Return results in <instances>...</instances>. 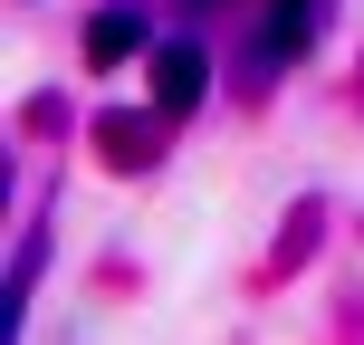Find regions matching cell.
Returning <instances> with one entry per match:
<instances>
[{"mask_svg": "<svg viewBox=\"0 0 364 345\" xmlns=\"http://www.w3.org/2000/svg\"><path fill=\"white\" fill-rule=\"evenodd\" d=\"M192 10H211V0H192Z\"/></svg>", "mask_w": 364, "mask_h": 345, "instance_id": "3", "label": "cell"}, {"mask_svg": "<svg viewBox=\"0 0 364 345\" xmlns=\"http://www.w3.org/2000/svg\"><path fill=\"white\" fill-rule=\"evenodd\" d=\"M154 96H164V115H192V106H201V48L173 38V48L154 58Z\"/></svg>", "mask_w": 364, "mask_h": 345, "instance_id": "1", "label": "cell"}, {"mask_svg": "<svg viewBox=\"0 0 364 345\" xmlns=\"http://www.w3.org/2000/svg\"><path fill=\"white\" fill-rule=\"evenodd\" d=\"M134 48H144V10H106L87 29V58H96V68H115V58H134Z\"/></svg>", "mask_w": 364, "mask_h": 345, "instance_id": "2", "label": "cell"}]
</instances>
